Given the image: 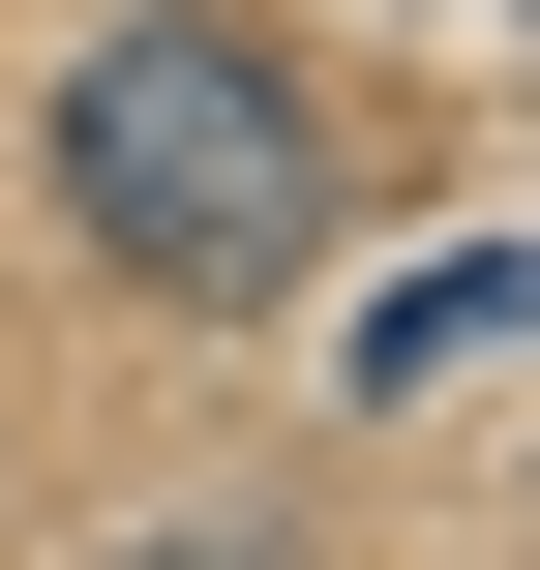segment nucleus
Returning <instances> with one entry per match:
<instances>
[{"instance_id":"obj_1","label":"nucleus","mask_w":540,"mask_h":570,"mask_svg":"<svg viewBox=\"0 0 540 570\" xmlns=\"http://www.w3.org/2000/svg\"><path fill=\"white\" fill-rule=\"evenodd\" d=\"M331 90L240 30V0H150V30H90L60 60V210H90V271H150V301H271L301 240H331Z\"/></svg>"},{"instance_id":"obj_2","label":"nucleus","mask_w":540,"mask_h":570,"mask_svg":"<svg viewBox=\"0 0 540 570\" xmlns=\"http://www.w3.org/2000/svg\"><path fill=\"white\" fill-rule=\"evenodd\" d=\"M481 331H540L511 240H481V271H421V301H361V391H421V361H481Z\"/></svg>"}]
</instances>
